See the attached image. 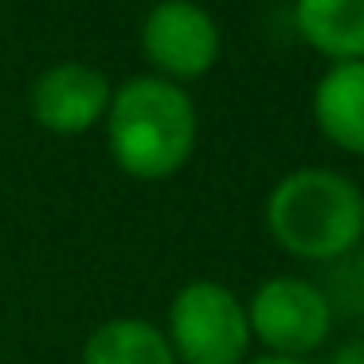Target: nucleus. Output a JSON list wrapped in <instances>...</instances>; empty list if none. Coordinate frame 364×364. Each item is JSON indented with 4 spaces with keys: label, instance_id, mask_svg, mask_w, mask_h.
I'll list each match as a JSON object with an SVG mask.
<instances>
[{
    "label": "nucleus",
    "instance_id": "f8f14e48",
    "mask_svg": "<svg viewBox=\"0 0 364 364\" xmlns=\"http://www.w3.org/2000/svg\"><path fill=\"white\" fill-rule=\"evenodd\" d=\"M243 364H309L301 356H274V353H262V356H247Z\"/></svg>",
    "mask_w": 364,
    "mask_h": 364
},
{
    "label": "nucleus",
    "instance_id": "9d476101",
    "mask_svg": "<svg viewBox=\"0 0 364 364\" xmlns=\"http://www.w3.org/2000/svg\"><path fill=\"white\" fill-rule=\"evenodd\" d=\"M314 282L321 286L333 317H360L364 314V243L356 251L341 255V259L325 262L321 278H314Z\"/></svg>",
    "mask_w": 364,
    "mask_h": 364
},
{
    "label": "nucleus",
    "instance_id": "0eeeda50",
    "mask_svg": "<svg viewBox=\"0 0 364 364\" xmlns=\"http://www.w3.org/2000/svg\"><path fill=\"white\" fill-rule=\"evenodd\" d=\"M309 110L325 141L337 145L341 153L364 157V59H341L325 67Z\"/></svg>",
    "mask_w": 364,
    "mask_h": 364
},
{
    "label": "nucleus",
    "instance_id": "39448f33",
    "mask_svg": "<svg viewBox=\"0 0 364 364\" xmlns=\"http://www.w3.org/2000/svg\"><path fill=\"white\" fill-rule=\"evenodd\" d=\"M141 55L168 82L204 79L223 51L215 16L196 0H157L141 20Z\"/></svg>",
    "mask_w": 364,
    "mask_h": 364
},
{
    "label": "nucleus",
    "instance_id": "20e7f679",
    "mask_svg": "<svg viewBox=\"0 0 364 364\" xmlns=\"http://www.w3.org/2000/svg\"><path fill=\"white\" fill-rule=\"evenodd\" d=\"M247 325H251V341H259L267 353L309 360V353L329 341L337 317L314 278L274 274L255 286L247 301Z\"/></svg>",
    "mask_w": 364,
    "mask_h": 364
},
{
    "label": "nucleus",
    "instance_id": "423d86ee",
    "mask_svg": "<svg viewBox=\"0 0 364 364\" xmlns=\"http://www.w3.org/2000/svg\"><path fill=\"white\" fill-rule=\"evenodd\" d=\"M114 82L106 71L95 63H79V59H63L51 63L28 90V114L40 129L59 137H75L95 129L106 118Z\"/></svg>",
    "mask_w": 364,
    "mask_h": 364
},
{
    "label": "nucleus",
    "instance_id": "9b49d317",
    "mask_svg": "<svg viewBox=\"0 0 364 364\" xmlns=\"http://www.w3.org/2000/svg\"><path fill=\"white\" fill-rule=\"evenodd\" d=\"M329 364H364V337L345 341V345L329 356Z\"/></svg>",
    "mask_w": 364,
    "mask_h": 364
},
{
    "label": "nucleus",
    "instance_id": "f257e3e1",
    "mask_svg": "<svg viewBox=\"0 0 364 364\" xmlns=\"http://www.w3.org/2000/svg\"><path fill=\"white\" fill-rule=\"evenodd\" d=\"M102 122L114 165L141 184L176 176L196 153V102L181 82L161 75H134L114 87Z\"/></svg>",
    "mask_w": 364,
    "mask_h": 364
},
{
    "label": "nucleus",
    "instance_id": "6e6552de",
    "mask_svg": "<svg viewBox=\"0 0 364 364\" xmlns=\"http://www.w3.org/2000/svg\"><path fill=\"white\" fill-rule=\"evenodd\" d=\"M294 28L329 63L364 59V0H294Z\"/></svg>",
    "mask_w": 364,
    "mask_h": 364
},
{
    "label": "nucleus",
    "instance_id": "f03ea898",
    "mask_svg": "<svg viewBox=\"0 0 364 364\" xmlns=\"http://www.w3.org/2000/svg\"><path fill=\"white\" fill-rule=\"evenodd\" d=\"M262 220L290 259L325 267L364 243V188L329 165L294 168L270 188Z\"/></svg>",
    "mask_w": 364,
    "mask_h": 364
},
{
    "label": "nucleus",
    "instance_id": "ddd939ff",
    "mask_svg": "<svg viewBox=\"0 0 364 364\" xmlns=\"http://www.w3.org/2000/svg\"><path fill=\"white\" fill-rule=\"evenodd\" d=\"M356 321H360V333H364V314H360V317H356Z\"/></svg>",
    "mask_w": 364,
    "mask_h": 364
},
{
    "label": "nucleus",
    "instance_id": "1a4fd4ad",
    "mask_svg": "<svg viewBox=\"0 0 364 364\" xmlns=\"http://www.w3.org/2000/svg\"><path fill=\"white\" fill-rule=\"evenodd\" d=\"M82 364H176L161 325L145 317H110L90 329Z\"/></svg>",
    "mask_w": 364,
    "mask_h": 364
},
{
    "label": "nucleus",
    "instance_id": "7ed1b4c3",
    "mask_svg": "<svg viewBox=\"0 0 364 364\" xmlns=\"http://www.w3.org/2000/svg\"><path fill=\"white\" fill-rule=\"evenodd\" d=\"M165 337L176 364H243L251 353L247 301L231 286L196 278L168 301Z\"/></svg>",
    "mask_w": 364,
    "mask_h": 364
}]
</instances>
